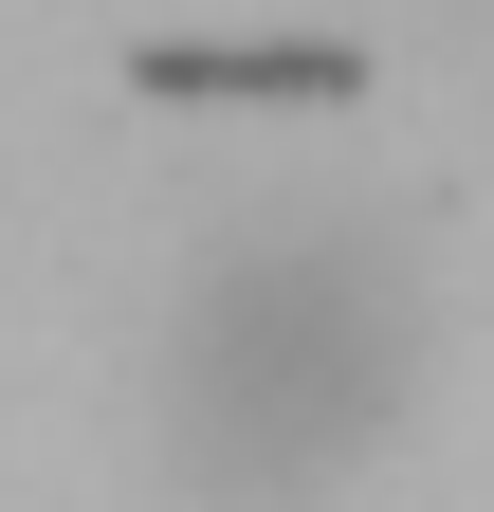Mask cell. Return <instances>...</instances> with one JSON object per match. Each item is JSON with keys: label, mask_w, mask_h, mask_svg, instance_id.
Instances as JSON below:
<instances>
[{"label": "cell", "mask_w": 494, "mask_h": 512, "mask_svg": "<svg viewBox=\"0 0 494 512\" xmlns=\"http://www.w3.org/2000/svg\"><path fill=\"white\" fill-rule=\"evenodd\" d=\"M403 384H421L403 238L348 202H275L165 311V476L202 512H312L403 439Z\"/></svg>", "instance_id": "6da1fadb"}]
</instances>
